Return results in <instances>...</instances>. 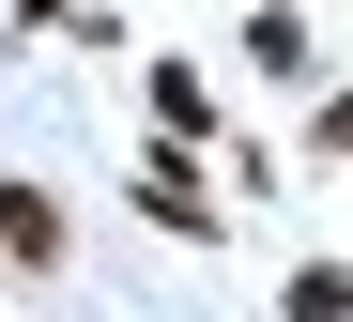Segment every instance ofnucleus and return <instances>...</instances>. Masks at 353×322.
Returning a JSON list of instances; mask_svg holds the SVG:
<instances>
[{
  "label": "nucleus",
  "mask_w": 353,
  "mask_h": 322,
  "mask_svg": "<svg viewBox=\"0 0 353 322\" xmlns=\"http://www.w3.org/2000/svg\"><path fill=\"white\" fill-rule=\"evenodd\" d=\"M139 215H154V230H185V245L230 230V200H200V169H185V154H154V169H139Z\"/></svg>",
  "instance_id": "obj_1"
},
{
  "label": "nucleus",
  "mask_w": 353,
  "mask_h": 322,
  "mask_svg": "<svg viewBox=\"0 0 353 322\" xmlns=\"http://www.w3.org/2000/svg\"><path fill=\"white\" fill-rule=\"evenodd\" d=\"M154 139H215V77H200V61H154Z\"/></svg>",
  "instance_id": "obj_2"
},
{
  "label": "nucleus",
  "mask_w": 353,
  "mask_h": 322,
  "mask_svg": "<svg viewBox=\"0 0 353 322\" xmlns=\"http://www.w3.org/2000/svg\"><path fill=\"white\" fill-rule=\"evenodd\" d=\"M0 261H31V276H46V261H62V215H46V200H31V184H0Z\"/></svg>",
  "instance_id": "obj_3"
},
{
  "label": "nucleus",
  "mask_w": 353,
  "mask_h": 322,
  "mask_svg": "<svg viewBox=\"0 0 353 322\" xmlns=\"http://www.w3.org/2000/svg\"><path fill=\"white\" fill-rule=\"evenodd\" d=\"M276 307H292V322H353V261H292Z\"/></svg>",
  "instance_id": "obj_4"
},
{
  "label": "nucleus",
  "mask_w": 353,
  "mask_h": 322,
  "mask_svg": "<svg viewBox=\"0 0 353 322\" xmlns=\"http://www.w3.org/2000/svg\"><path fill=\"white\" fill-rule=\"evenodd\" d=\"M323 154H353V92H323Z\"/></svg>",
  "instance_id": "obj_5"
}]
</instances>
